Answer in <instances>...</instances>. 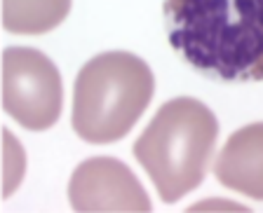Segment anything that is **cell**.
Listing matches in <instances>:
<instances>
[{
    "label": "cell",
    "instance_id": "obj_1",
    "mask_svg": "<svg viewBox=\"0 0 263 213\" xmlns=\"http://www.w3.org/2000/svg\"><path fill=\"white\" fill-rule=\"evenodd\" d=\"M167 40L195 71L263 80V0H164Z\"/></svg>",
    "mask_w": 263,
    "mask_h": 213
},
{
    "label": "cell",
    "instance_id": "obj_2",
    "mask_svg": "<svg viewBox=\"0 0 263 213\" xmlns=\"http://www.w3.org/2000/svg\"><path fill=\"white\" fill-rule=\"evenodd\" d=\"M216 138V115L197 98L179 96L160 105L132 150L160 199L174 204L204 180Z\"/></svg>",
    "mask_w": 263,
    "mask_h": 213
},
{
    "label": "cell",
    "instance_id": "obj_3",
    "mask_svg": "<svg viewBox=\"0 0 263 213\" xmlns=\"http://www.w3.org/2000/svg\"><path fill=\"white\" fill-rule=\"evenodd\" d=\"M155 92L148 63L129 52H106L80 68L73 84V131L87 143L125 138Z\"/></svg>",
    "mask_w": 263,
    "mask_h": 213
},
{
    "label": "cell",
    "instance_id": "obj_4",
    "mask_svg": "<svg viewBox=\"0 0 263 213\" xmlns=\"http://www.w3.org/2000/svg\"><path fill=\"white\" fill-rule=\"evenodd\" d=\"M64 105L59 68L47 54L31 47L3 52V108L31 131L54 126Z\"/></svg>",
    "mask_w": 263,
    "mask_h": 213
},
{
    "label": "cell",
    "instance_id": "obj_5",
    "mask_svg": "<svg viewBox=\"0 0 263 213\" xmlns=\"http://www.w3.org/2000/svg\"><path fill=\"white\" fill-rule=\"evenodd\" d=\"M73 211H129L148 213V199L139 178L115 157H92L78 164L68 183Z\"/></svg>",
    "mask_w": 263,
    "mask_h": 213
},
{
    "label": "cell",
    "instance_id": "obj_6",
    "mask_svg": "<svg viewBox=\"0 0 263 213\" xmlns=\"http://www.w3.org/2000/svg\"><path fill=\"white\" fill-rule=\"evenodd\" d=\"M214 174L223 187L263 202V122L242 126L226 141Z\"/></svg>",
    "mask_w": 263,
    "mask_h": 213
},
{
    "label": "cell",
    "instance_id": "obj_7",
    "mask_svg": "<svg viewBox=\"0 0 263 213\" xmlns=\"http://www.w3.org/2000/svg\"><path fill=\"white\" fill-rule=\"evenodd\" d=\"M71 12V0H3V26L16 35H40Z\"/></svg>",
    "mask_w": 263,
    "mask_h": 213
},
{
    "label": "cell",
    "instance_id": "obj_8",
    "mask_svg": "<svg viewBox=\"0 0 263 213\" xmlns=\"http://www.w3.org/2000/svg\"><path fill=\"white\" fill-rule=\"evenodd\" d=\"M3 141H5V155H3V178H5V185H3V197H10L14 192V187L19 185V180L24 178V166H26V159H24V147H19V143L12 138L10 129H3Z\"/></svg>",
    "mask_w": 263,
    "mask_h": 213
}]
</instances>
